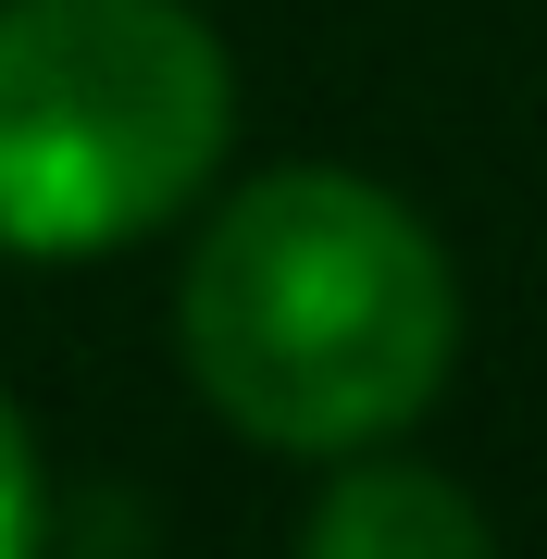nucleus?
I'll use <instances>...</instances> for the list:
<instances>
[{
    "instance_id": "obj_1",
    "label": "nucleus",
    "mask_w": 547,
    "mask_h": 559,
    "mask_svg": "<svg viewBox=\"0 0 547 559\" xmlns=\"http://www.w3.org/2000/svg\"><path fill=\"white\" fill-rule=\"evenodd\" d=\"M187 373L200 399L286 460L385 448L399 423L436 411L461 360V286L424 212L385 200L373 175L286 162L212 212L187 261Z\"/></svg>"
},
{
    "instance_id": "obj_3",
    "label": "nucleus",
    "mask_w": 547,
    "mask_h": 559,
    "mask_svg": "<svg viewBox=\"0 0 547 559\" xmlns=\"http://www.w3.org/2000/svg\"><path fill=\"white\" fill-rule=\"evenodd\" d=\"M299 535H311V559H473L486 547V510L448 473H424V460H361L348 448Z\"/></svg>"
},
{
    "instance_id": "obj_4",
    "label": "nucleus",
    "mask_w": 547,
    "mask_h": 559,
    "mask_svg": "<svg viewBox=\"0 0 547 559\" xmlns=\"http://www.w3.org/2000/svg\"><path fill=\"white\" fill-rule=\"evenodd\" d=\"M38 522H50V485H38V448H25L13 399H0V559L38 547Z\"/></svg>"
},
{
    "instance_id": "obj_2",
    "label": "nucleus",
    "mask_w": 547,
    "mask_h": 559,
    "mask_svg": "<svg viewBox=\"0 0 547 559\" xmlns=\"http://www.w3.org/2000/svg\"><path fill=\"white\" fill-rule=\"evenodd\" d=\"M237 75L187 0H0V249L87 261L187 212Z\"/></svg>"
}]
</instances>
